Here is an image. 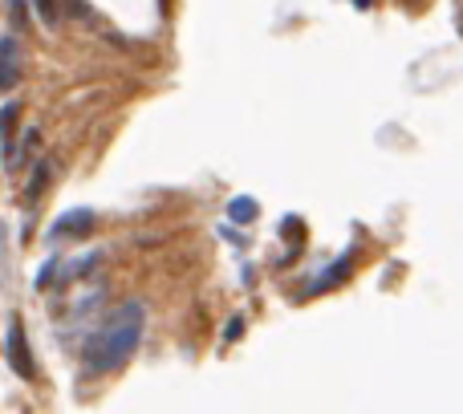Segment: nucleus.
I'll return each mask as SVG.
<instances>
[{"label":"nucleus","mask_w":463,"mask_h":414,"mask_svg":"<svg viewBox=\"0 0 463 414\" xmlns=\"http://www.w3.org/2000/svg\"><path fill=\"white\" fill-rule=\"evenodd\" d=\"M16 110H21V106H16V102H8L5 110H0V138H5V146H8V138H13V122H16Z\"/></svg>","instance_id":"6e6552de"},{"label":"nucleus","mask_w":463,"mask_h":414,"mask_svg":"<svg viewBox=\"0 0 463 414\" xmlns=\"http://www.w3.org/2000/svg\"><path fill=\"white\" fill-rule=\"evenodd\" d=\"M240 329H244V317H232V321H228V329H224V342H236Z\"/></svg>","instance_id":"9d476101"},{"label":"nucleus","mask_w":463,"mask_h":414,"mask_svg":"<svg viewBox=\"0 0 463 414\" xmlns=\"http://www.w3.org/2000/svg\"><path fill=\"white\" fill-rule=\"evenodd\" d=\"M345 277H350V256H345V260H337V264H329V268H326V277H321L317 285H313V293H317V288L337 285V280H345Z\"/></svg>","instance_id":"0eeeda50"},{"label":"nucleus","mask_w":463,"mask_h":414,"mask_svg":"<svg viewBox=\"0 0 463 414\" xmlns=\"http://www.w3.org/2000/svg\"><path fill=\"white\" fill-rule=\"evenodd\" d=\"M5 353H8V366L16 370V374L29 382L33 374H37V366H33V353H29V342H24V325L21 321H8V337H5Z\"/></svg>","instance_id":"f03ea898"},{"label":"nucleus","mask_w":463,"mask_h":414,"mask_svg":"<svg viewBox=\"0 0 463 414\" xmlns=\"http://www.w3.org/2000/svg\"><path fill=\"white\" fill-rule=\"evenodd\" d=\"M33 5H37L41 21H45V24H57V16H61V8H57V0H33Z\"/></svg>","instance_id":"1a4fd4ad"},{"label":"nucleus","mask_w":463,"mask_h":414,"mask_svg":"<svg viewBox=\"0 0 463 414\" xmlns=\"http://www.w3.org/2000/svg\"><path fill=\"white\" fill-rule=\"evenodd\" d=\"M21 81V49L13 37H0V89H13Z\"/></svg>","instance_id":"20e7f679"},{"label":"nucleus","mask_w":463,"mask_h":414,"mask_svg":"<svg viewBox=\"0 0 463 414\" xmlns=\"http://www.w3.org/2000/svg\"><path fill=\"white\" fill-rule=\"evenodd\" d=\"M228 215H232V220H240V223L256 220V200H252V195H236V200L228 203Z\"/></svg>","instance_id":"423d86ee"},{"label":"nucleus","mask_w":463,"mask_h":414,"mask_svg":"<svg viewBox=\"0 0 463 414\" xmlns=\"http://www.w3.org/2000/svg\"><path fill=\"white\" fill-rule=\"evenodd\" d=\"M94 228V212L90 207H73V212L57 215L53 228H49V240H65V236H86Z\"/></svg>","instance_id":"7ed1b4c3"},{"label":"nucleus","mask_w":463,"mask_h":414,"mask_svg":"<svg viewBox=\"0 0 463 414\" xmlns=\"http://www.w3.org/2000/svg\"><path fill=\"white\" fill-rule=\"evenodd\" d=\"M49 175H53V163H49V159H41V163H37V171H33V183H29V192H24V195H29V203H37V195L45 192Z\"/></svg>","instance_id":"39448f33"},{"label":"nucleus","mask_w":463,"mask_h":414,"mask_svg":"<svg viewBox=\"0 0 463 414\" xmlns=\"http://www.w3.org/2000/svg\"><path fill=\"white\" fill-rule=\"evenodd\" d=\"M143 325H146L143 301L118 305V309L106 317V325L86 342L81 362H86L90 374H114V370L127 366V362L135 358L138 342H143Z\"/></svg>","instance_id":"f257e3e1"}]
</instances>
